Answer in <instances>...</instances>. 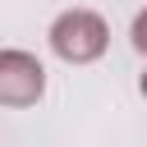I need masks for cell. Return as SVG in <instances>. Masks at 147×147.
<instances>
[{
    "instance_id": "2",
    "label": "cell",
    "mask_w": 147,
    "mask_h": 147,
    "mask_svg": "<svg viewBox=\"0 0 147 147\" xmlns=\"http://www.w3.org/2000/svg\"><path fill=\"white\" fill-rule=\"evenodd\" d=\"M46 96V69L32 51H0V106L28 110Z\"/></svg>"
},
{
    "instance_id": "1",
    "label": "cell",
    "mask_w": 147,
    "mask_h": 147,
    "mask_svg": "<svg viewBox=\"0 0 147 147\" xmlns=\"http://www.w3.org/2000/svg\"><path fill=\"white\" fill-rule=\"evenodd\" d=\"M46 41L64 64H96L110 46V28L96 9H64V14H55Z\"/></svg>"
},
{
    "instance_id": "3",
    "label": "cell",
    "mask_w": 147,
    "mask_h": 147,
    "mask_svg": "<svg viewBox=\"0 0 147 147\" xmlns=\"http://www.w3.org/2000/svg\"><path fill=\"white\" fill-rule=\"evenodd\" d=\"M129 41H133V51H138V55H147V9H138V14H133Z\"/></svg>"
},
{
    "instance_id": "4",
    "label": "cell",
    "mask_w": 147,
    "mask_h": 147,
    "mask_svg": "<svg viewBox=\"0 0 147 147\" xmlns=\"http://www.w3.org/2000/svg\"><path fill=\"white\" fill-rule=\"evenodd\" d=\"M138 92H142V101H147V69H142V78H138Z\"/></svg>"
}]
</instances>
